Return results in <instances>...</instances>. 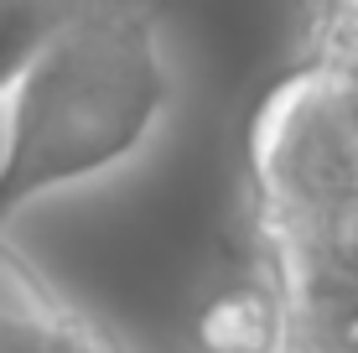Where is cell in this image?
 Masks as SVG:
<instances>
[{"instance_id":"6da1fadb","label":"cell","mask_w":358,"mask_h":353,"mask_svg":"<svg viewBox=\"0 0 358 353\" xmlns=\"http://www.w3.org/2000/svg\"><path fill=\"white\" fill-rule=\"evenodd\" d=\"M0 239L47 192L78 187L135 156L166 104V68L151 10L83 0L6 94Z\"/></svg>"},{"instance_id":"7a4b0ae2","label":"cell","mask_w":358,"mask_h":353,"mask_svg":"<svg viewBox=\"0 0 358 353\" xmlns=\"http://www.w3.org/2000/svg\"><path fill=\"white\" fill-rule=\"evenodd\" d=\"M250 187L280 291L358 286V94L306 57L250 115Z\"/></svg>"},{"instance_id":"3957f363","label":"cell","mask_w":358,"mask_h":353,"mask_svg":"<svg viewBox=\"0 0 358 353\" xmlns=\"http://www.w3.org/2000/svg\"><path fill=\"white\" fill-rule=\"evenodd\" d=\"M0 353H120L0 239Z\"/></svg>"},{"instance_id":"277c9868","label":"cell","mask_w":358,"mask_h":353,"mask_svg":"<svg viewBox=\"0 0 358 353\" xmlns=\"http://www.w3.org/2000/svg\"><path fill=\"white\" fill-rule=\"evenodd\" d=\"M78 10L83 0H0V99Z\"/></svg>"},{"instance_id":"5b68a950","label":"cell","mask_w":358,"mask_h":353,"mask_svg":"<svg viewBox=\"0 0 358 353\" xmlns=\"http://www.w3.org/2000/svg\"><path fill=\"white\" fill-rule=\"evenodd\" d=\"M317 6H338V0H317Z\"/></svg>"}]
</instances>
